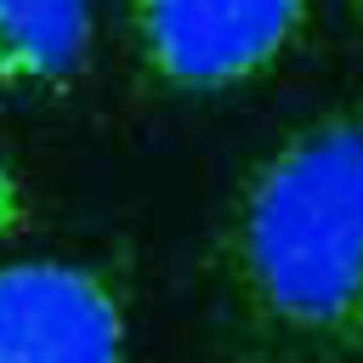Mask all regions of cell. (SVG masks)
<instances>
[{
    "label": "cell",
    "instance_id": "6da1fadb",
    "mask_svg": "<svg viewBox=\"0 0 363 363\" xmlns=\"http://www.w3.org/2000/svg\"><path fill=\"white\" fill-rule=\"evenodd\" d=\"M204 284L227 363H363V96L244 164Z\"/></svg>",
    "mask_w": 363,
    "mask_h": 363
},
{
    "label": "cell",
    "instance_id": "7a4b0ae2",
    "mask_svg": "<svg viewBox=\"0 0 363 363\" xmlns=\"http://www.w3.org/2000/svg\"><path fill=\"white\" fill-rule=\"evenodd\" d=\"M119 11L142 74L176 96L244 91L312 28V0H119Z\"/></svg>",
    "mask_w": 363,
    "mask_h": 363
},
{
    "label": "cell",
    "instance_id": "3957f363",
    "mask_svg": "<svg viewBox=\"0 0 363 363\" xmlns=\"http://www.w3.org/2000/svg\"><path fill=\"white\" fill-rule=\"evenodd\" d=\"M0 363H130L125 289L85 261H0Z\"/></svg>",
    "mask_w": 363,
    "mask_h": 363
},
{
    "label": "cell",
    "instance_id": "277c9868",
    "mask_svg": "<svg viewBox=\"0 0 363 363\" xmlns=\"http://www.w3.org/2000/svg\"><path fill=\"white\" fill-rule=\"evenodd\" d=\"M96 62V0H0V91L62 96Z\"/></svg>",
    "mask_w": 363,
    "mask_h": 363
},
{
    "label": "cell",
    "instance_id": "5b68a950",
    "mask_svg": "<svg viewBox=\"0 0 363 363\" xmlns=\"http://www.w3.org/2000/svg\"><path fill=\"white\" fill-rule=\"evenodd\" d=\"M23 227H28V187H23L17 164L0 153V238H11Z\"/></svg>",
    "mask_w": 363,
    "mask_h": 363
}]
</instances>
